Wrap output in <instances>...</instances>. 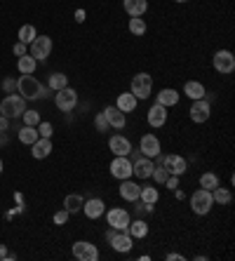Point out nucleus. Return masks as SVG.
Instances as JSON below:
<instances>
[{
    "instance_id": "obj_1",
    "label": "nucleus",
    "mask_w": 235,
    "mask_h": 261,
    "mask_svg": "<svg viewBox=\"0 0 235 261\" xmlns=\"http://www.w3.org/2000/svg\"><path fill=\"white\" fill-rule=\"evenodd\" d=\"M17 90L19 94L24 99H42V97H47V92L42 90V85L38 83L33 75H21V78L17 80Z\"/></svg>"
},
{
    "instance_id": "obj_2",
    "label": "nucleus",
    "mask_w": 235,
    "mask_h": 261,
    "mask_svg": "<svg viewBox=\"0 0 235 261\" xmlns=\"http://www.w3.org/2000/svg\"><path fill=\"white\" fill-rule=\"evenodd\" d=\"M24 111H26V99L21 94H7L0 101V116L5 118H19L24 116Z\"/></svg>"
},
{
    "instance_id": "obj_3",
    "label": "nucleus",
    "mask_w": 235,
    "mask_h": 261,
    "mask_svg": "<svg viewBox=\"0 0 235 261\" xmlns=\"http://www.w3.org/2000/svg\"><path fill=\"white\" fill-rule=\"evenodd\" d=\"M137 99H146L151 97L153 92V78L148 75V73H137L132 78V90H129Z\"/></svg>"
},
{
    "instance_id": "obj_4",
    "label": "nucleus",
    "mask_w": 235,
    "mask_h": 261,
    "mask_svg": "<svg viewBox=\"0 0 235 261\" xmlns=\"http://www.w3.org/2000/svg\"><path fill=\"white\" fill-rule=\"evenodd\" d=\"M212 205H214V198H212V191L198 189L191 195V207H193L195 214H210Z\"/></svg>"
},
{
    "instance_id": "obj_5",
    "label": "nucleus",
    "mask_w": 235,
    "mask_h": 261,
    "mask_svg": "<svg viewBox=\"0 0 235 261\" xmlns=\"http://www.w3.org/2000/svg\"><path fill=\"white\" fill-rule=\"evenodd\" d=\"M106 240L111 243V247H113L115 252H129V249H132V236L127 231L111 228V231H106Z\"/></svg>"
},
{
    "instance_id": "obj_6",
    "label": "nucleus",
    "mask_w": 235,
    "mask_h": 261,
    "mask_svg": "<svg viewBox=\"0 0 235 261\" xmlns=\"http://www.w3.org/2000/svg\"><path fill=\"white\" fill-rule=\"evenodd\" d=\"M52 55V38L49 36H36L33 43H31V57L36 61H42L47 59Z\"/></svg>"
},
{
    "instance_id": "obj_7",
    "label": "nucleus",
    "mask_w": 235,
    "mask_h": 261,
    "mask_svg": "<svg viewBox=\"0 0 235 261\" xmlns=\"http://www.w3.org/2000/svg\"><path fill=\"white\" fill-rule=\"evenodd\" d=\"M55 103H57V109H59V111H64V113H71V111L78 106V94H75V90H71V87L57 90Z\"/></svg>"
},
{
    "instance_id": "obj_8",
    "label": "nucleus",
    "mask_w": 235,
    "mask_h": 261,
    "mask_svg": "<svg viewBox=\"0 0 235 261\" xmlns=\"http://www.w3.org/2000/svg\"><path fill=\"white\" fill-rule=\"evenodd\" d=\"M73 256L78 261H97L99 259V249L92 243H85V240H78L73 245Z\"/></svg>"
},
{
    "instance_id": "obj_9",
    "label": "nucleus",
    "mask_w": 235,
    "mask_h": 261,
    "mask_svg": "<svg viewBox=\"0 0 235 261\" xmlns=\"http://www.w3.org/2000/svg\"><path fill=\"white\" fill-rule=\"evenodd\" d=\"M109 226L111 228H118V231H127V226H129V221H132V217L127 214V210H122V207H113V210H109Z\"/></svg>"
},
{
    "instance_id": "obj_10",
    "label": "nucleus",
    "mask_w": 235,
    "mask_h": 261,
    "mask_svg": "<svg viewBox=\"0 0 235 261\" xmlns=\"http://www.w3.org/2000/svg\"><path fill=\"white\" fill-rule=\"evenodd\" d=\"M214 68H217L219 73H233L235 71V57L233 52H228V49H219L217 55H214Z\"/></svg>"
},
{
    "instance_id": "obj_11",
    "label": "nucleus",
    "mask_w": 235,
    "mask_h": 261,
    "mask_svg": "<svg viewBox=\"0 0 235 261\" xmlns=\"http://www.w3.org/2000/svg\"><path fill=\"white\" fill-rule=\"evenodd\" d=\"M111 174L115 179H129L132 176V163L127 160V155H115L113 163H111Z\"/></svg>"
},
{
    "instance_id": "obj_12",
    "label": "nucleus",
    "mask_w": 235,
    "mask_h": 261,
    "mask_svg": "<svg viewBox=\"0 0 235 261\" xmlns=\"http://www.w3.org/2000/svg\"><path fill=\"white\" fill-rule=\"evenodd\" d=\"M188 113H191V120L193 122H207L210 120V116H212L210 101H205V99H195Z\"/></svg>"
},
{
    "instance_id": "obj_13",
    "label": "nucleus",
    "mask_w": 235,
    "mask_h": 261,
    "mask_svg": "<svg viewBox=\"0 0 235 261\" xmlns=\"http://www.w3.org/2000/svg\"><path fill=\"white\" fill-rule=\"evenodd\" d=\"M109 146L115 155H129V153H132V144H129V139L122 137V134H113L109 139Z\"/></svg>"
},
{
    "instance_id": "obj_14",
    "label": "nucleus",
    "mask_w": 235,
    "mask_h": 261,
    "mask_svg": "<svg viewBox=\"0 0 235 261\" xmlns=\"http://www.w3.org/2000/svg\"><path fill=\"white\" fill-rule=\"evenodd\" d=\"M139 148H141V153H144L146 158H155V155H160V141H158V137H153V134L141 137Z\"/></svg>"
},
{
    "instance_id": "obj_15",
    "label": "nucleus",
    "mask_w": 235,
    "mask_h": 261,
    "mask_svg": "<svg viewBox=\"0 0 235 261\" xmlns=\"http://www.w3.org/2000/svg\"><path fill=\"white\" fill-rule=\"evenodd\" d=\"M153 167H155V163H153L151 158H141V160H137V163L132 165V174H137L139 179H151V174H153Z\"/></svg>"
},
{
    "instance_id": "obj_16",
    "label": "nucleus",
    "mask_w": 235,
    "mask_h": 261,
    "mask_svg": "<svg viewBox=\"0 0 235 261\" xmlns=\"http://www.w3.org/2000/svg\"><path fill=\"white\" fill-rule=\"evenodd\" d=\"M165 122H167V106H160V103L151 106V111H148V125L151 127H163Z\"/></svg>"
},
{
    "instance_id": "obj_17",
    "label": "nucleus",
    "mask_w": 235,
    "mask_h": 261,
    "mask_svg": "<svg viewBox=\"0 0 235 261\" xmlns=\"http://www.w3.org/2000/svg\"><path fill=\"white\" fill-rule=\"evenodd\" d=\"M83 212L87 214V219H99L106 212V205H103L101 198H90V200L83 205Z\"/></svg>"
},
{
    "instance_id": "obj_18",
    "label": "nucleus",
    "mask_w": 235,
    "mask_h": 261,
    "mask_svg": "<svg viewBox=\"0 0 235 261\" xmlns=\"http://www.w3.org/2000/svg\"><path fill=\"white\" fill-rule=\"evenodd\" d=\"M103 116H106V120H109L111 127H115V129H122V127H125L127 118H125V113H122L118 106H109V109L103 111Z\"/></svg>"
},
{
    "instance_id": "obj_19",
    "label": "nucleus",
    "mask_w": 235,
    "mask_h": 261,
    "mask_svg": "<svg viewBox=\"0 0 235 261\" xmlns=\"http://www.w3.org/2000/svg\"><path fill=\"white\" fill-rule=\"evenodd\" d=\"M122 7L129 17H144L148 10V0H122Z\"/></svg>"
},
{
    "instance_id": "obj_20",
    "label": "nucleus",
    "mask_w": 235,
    "mask_h": 261,
    "mask_svg": "<svg viewBox=\"0 0 235 261\" xmlns=\"http://www.w3.org/2000/svg\"><path fill=\"white\" fill-rule=\"evenodd\" d=\"M163 165L167 167V172L169 174H176V176H181L184 172H186V160L181 158V155H167V158L163 160Z\"/></svg>"
},
{
    "instance_id": "obj_21",
    "label": "nucleus",
    "mask_w": 235,
    "mask_h": 261,
    "mask_svg": "<svg viewBox=\"0 0 235 261\" xmlns=\"http://www.w3.org/2000/svg\"><path fill=\"white\" fill-rule=\"evenodd\" d=\"M139 193H141V186H139V184L129 181V179H122V184H120V195L125 198V200L137 202V200H139Z\"/></svg>"
},
{
    "instance_id": "obj_22",
    "label": "nucleus",
    "mask_w": 235,
    "mask_h": 261,
    "mask_svg": "<svg viewBox=\"0 0 235 261\" xmlns=\"http://www.w3.org/2000/svg\"><path fill=\"white\" fill-rule=\"evenodd\" d=\"M31 148H33L31 153H33V158H36V160L47 158L49 153H52V139H45V137H40V139L31 146Z\"/></svg>"
},
{
    "instance_id": "obj_23",
    "label": "nucleus",
    "mask_w": 235,
    "mask_h": 261,
    "mask_svg": "<svg viewBox=\"0 0 235 261\" xmlns=\"http://www.w3.org/2000/svg\"><path fill=\"white\" fill-rule=\"evenodd\" d=\"M36 66H38V61L31 55H21L17 61V68L21 75H33V73H36Z\"/></svg>"
},
{
    "instance_id": "obj_24",
    "label": "nucleus",
    "mask_w": 235,
    "mask_h": 261,
    "mask_svg": "<svg viewBox=\"0 0 235 261\" xmlns=\"http://www.w3.org/2000/svg\"><path fill=\"white\" fill-rule=\"evenodd\" d=\"M38 139H40V134H38V127H33V125H26V127L19 129V141L21 144L33 146Z\"/></svg>"
},
{
    "instance_id": "obj_25",
    "label": "nucleus",
    "mask_w": 235,
    "mask_h": 261,
    "mask_svg": "<svg viewBox=\"0 0 235 261\" xmlns=\"http://www.w3.org/2000/svg\"><path fill=\"white\" fill-rule=\"evenodd\" d=\"M184 94L191 97L193 101L195 99H205V87H202V83H198V80H188L186 87H184Z\"/></svg>"
},
{
    "instance_id": "obj_26",
    "label": "nucleus",
    "mask_w": 235,
    "mask_h": 261,
    "mask_svg": "<svg viewBox=\"0 0 235 261\" xmlns=\"http://www.w3.org/2000/svg\"><path fill=\"white\" fill-rule=\"evenodd\" d=\"M137 101H139V99L134 97L132 92H125V94H120V97H118V109H120L122 113H132V111L137 109Z\"/></svg>"
},
{
    "instance_id": "obj_27",
    "label": "nucleus",
    "mask_w": 235,
    "mask_h": 261,
    "mask_svg": "<svg viewBox=\"0 0 235 261\" xmlns=\"http://www.w3.org/2000/svg\"><path fill=\"white\" fill-rule=\"evenodd\" d=\"M83 205H85V200L80 198L78 193H71V195H66V200H64V210H66L68 214H75V212H80L83 210Z\"/></svg>"
},
{
    "instance_id": "obj_28",
    "label": "nucleus",
    "mask_w": 235,
    "mask_h": 261,
    "mask_svg": "<svg viewBox=\"0 0 235 261\" xmlns=\"http://www.w3.org/2000/svg\"><path fill=\"white\" fill-rule=\"evenodd\" d=\"M176 101H179V92L172 90V87H167V90H163L158 94V103L160 106H174Z\"/></svg>"
},
{
    "instance_id": "obj_29",
    "label": "nucleus",
    "mask_w": 235,
    "mask_h": 261,
    "mask_svg": "<svg viewBox=\"0 0 235 261\" xmlns=\"http://www.w3.org/2000/svg\"><path fill=\"white\" fill-rule=\"evenodd\" d=\"M127 233L132 238H146L148 236V226H146V221H129V226H127Z\"/></svg>"
},
{
    "instance_id": "obj_30",
    "label": "nucleus",
    "mask_w": 235,
    "mask_h": 261,
    "mask_svg": "<svg viewBox=\"0 0 235 261\" xmlns=\"http://www.w3.org/2000/svg\"><path fill=\"white\" fill-rule=\"evenodd\" d=\"M212 198H214V202H219V205H228V202L233 200V193H230L228 189H221V186H217V189L212 191Z\"/></svg>"
},
{
    "instance_id": "obj_31",
    "label": "nucleus",
    "mask_w": 235,
    "mask_h": 261,
    "mask_svg": "<svg viewBox=\"0 0 235 261\" xmlns=\"http://www.w3.org/2000/svg\"><path fill=\"white\" fill-rule=\"evenodd\" d=\"M219 186V179L214 172H207V174L200 176V189H205V191H214Z\"/></svg>"
},
{
    "instance_id": "obj_32",
    "label": "nucleus",
    "mask_w": 235,
    "mask_h": 261,
    "mask_svg": "<svg viewBox=\"0 0 235 261\" xmlns=\"http://www.w3.org/2000/svg\"><path fill=\"white\" fill-rule=\"evenodd\" d=\"M68 87V78L64 73H52L49 75V90H64Z\"/></svg>"
},
{
    "instance_id": "obj_33",
    "label": "nucleus",
    "mask_w": 235,
    "mask_h": 261,
    "mask_svg": "<svg viewBox=\"0 0 235 261\" xmlns=\"http://www.w3.org/2000/svg\"><path fill=\"white\" fill-rule=\"evenodd\" d=\"M139 200H144L146 205H155L158 202V191L153 189V186H146V189H141V193H139Z\"/></svg>"
},
{
    "instance_id": "obj_34",
    "label": "nucleus",
    "mask_w": 235,
    "mask_h": 261,
    "mask_svg": "<svg viewBox=\"0 0 235 261\" xmlns=\"http://www.w3.org/2000/svg\"><path fill=\"white\" fill-rule=\"evenodd\" d=\"M36 36H38V33H36V29H33L31 24H26V26H21V29H19V40H21V43H26V45L33 43V38H36Z\"/></svg>"
},
{
    "instance_id": "obj_35",
    "label": "nucleus",
    "mask_w": 235,
    "mask_h": 261,
    "mask_svg": "<svg viewBox=\"0 0 235 261\" xmlns=\"http://www.w3.org/2000/svg\"><path fill=\"white\" fill-rule=\"evenodd\" d=\"M129 33H134V36H144L146 33V21L141 17H132L129 19Z\"/></svg>"
},
{
    "instance_id": "obj_36",
    "label": "nucleus",
    "mask_w": 235,
    "mask_h": 261,
    "mask_svg": "<svg viewBox=\"0 0 235 261\" xmlns=\"http://www.w3.org/2000/svg\"><path fill=\"white\" fill-rule=\"evenodd\" d=\"M151 176L155 179L158 184H165V181H167V176H169V172H167V167H165V165H155Z\"/></svg>"
},
{
    "instance_id": "obj_37",
    "label": "nucleus",
    "mask_w": 235,
    "mask_h": 261,
    "mask_svg": "<svg viewBox=\"0 0 235 261\" xmlns=\"http://www.w3.org/2000/svg\"><path fill=\"white\" fill-rule=\"evenodd\" d=\"M24 122L26 125L38 127V122H40V113H36V111H24Z\"/></svg>"
},
{
    "instance_id": "obj_38",
    "label": "nucleus",
    "mask_w": 235,
    "mask_h": 261,
    "mask_svg": "<svg viewBox=\"0 0 235 261\" xmlns=\"http://www.w3.org/2000/svg\"><path fill=\"white\" fill-rule=\"evenodd\" d=\"M38 134L45 139H52V122H38Z\"/></svg>"
},
{
    "instance_id": "obj_39",
    "label": "nucleus",
    "mask_w": 235,
    "mask_h": 261,
    "mask_svg": "<svg viewBox=\"0 0 235 261\" xmlns=\"http://www.w3.org/2000/svg\"><path fill=\"white\" fill-rule=\"evenodd\" d=\"M94 125H97L99 132H109V120H106V116H103V113H99V116H97Z\"/></svg>"
},
{
    "instance_id": "obj_40",
    "label": "nucleus",
    "mask_w": 235,
    "mask_h": 261,
    "mask_svg": "<svg viewBox=\"0 0 235 261\" xmlns=\"http://www.w3.org/2000/svg\"><path fill=\"white\" fill-rule=\"evenodd\" d=\"M66 221H68V212H66V210H61V212L55 214V224L57 226H64Z\"/></svg>"
},
{
    "instance_id": "obj_41",
    "label": "nucleus",
    "mask_w": 235,
    "mask_h": 261,
    "mask_svg": "<svg viewBox=\"0 0 235 261\" xmlns=\"http://www.w3.org/2000/svg\"><path fill=\"white\" fill-rule=\"evenodd\" d=\"M165 184H167V189H179V176H176V174H169Z\"/></svg>"
},
{
    "instance_id": "obj_42",
    "label": "nucleus",
    "mask_w": 235,
    "mask_h": 261,
    "mask_svg": "<svg viewBox=\"0 0 235 261\" xmlns=\"http://www.w3.org/2000/svg\"><path fill=\"white\" fill-rule=\"evenodd\" d=\"M14 55H17V57L26 55V43H21V40H19V43L14 45Z\"/></svg>"
},
{
    "instance_id": "obj_43",
    "label": "nucleus",
    "mask_w": 235,
    "mask_h": 261,
    "mask_svg": "<svg viewBox=\"0 0 235 261\" xmlns=\"http://www.w3.org/2000/svg\"><path fill=\"white\" fill-rule=\"evenodd\" d=\"M7 129H10V118L0 116V132H7Z\"/></svg>"
},
{
    "instance_id": "obj_44",
    "label": "nucleus",
    "mask_w": 235,
    "mask_h": 261,
    "mask_svg": "<svg viewBox=\"0 0 235 261\" xmlns=\"http://www.w3.org/2000/svg\"><path fill=\"white\" fill-rule=\"evenodd\" d=\"M0 259H14V256L10 254V252H7L5 245H0Z\"/></svg>"
},
{
    "instance_id": "obj_45",
    "label": "nucleus",
    "mask_w": 235,
    "mask_h": 261,
    "mask_svg": "<svg viewBox=\"0 0 235 261\" xmlns=\"http://www.w3.org/2000/svg\"><path fill=\"white\" fill-rule=\"evenodd\" d=\"M3 87H5L7 92H12L14 90V83H12V80H5V83H3Z\"/></svg>"
},
{
    "instance_id": "obj_46",
    "label": "nucleus",
    "mask_w": 235,
    "mask_h": 261,
    "mask_svg": "<svg viewBox=\"0 0 235 261\" xmlns=\"http://www.w3.org/2000/svg\"><path fill=\"white\" fill-rule=\"evenodd\" d=\"M75 21H85V12H83V10H78V12H75Z\"/></svg>"
},
{
    "instance_id": "obj_47",
    "label": "nucleus",
    "mask_w": 235,
    "mask_h": 261,
    "mask_svg": "<svg viewBox=\"0 0 235 261\" xmlns=\"http://www.w3.org/2000/svg\"><path fill=\"white\" fill-rule=\"evenodd\" d=\"M179 259H184L181 254H167V261H179Z\"/></svg>"
},
{
    "instance_id": "obj_48",
    "label": "nucleus",
    "mask_w": 235,
    "mask_h": 261,
    "mask_svg": "<svg viewBox=\"0 0 235 261\" xmlns=\"http://www.w3.org/2000/svg\"><path fill=\"white\" fill-rule=\"evenodd\" d=\"M0 174H3V160H0Z\"/></svg>"
},
{
    "instance_id": "obj_49",
    "label": "nucleus",
    "mask_w": 235,
    "mask_h": 261,
    "mask_svg": "<svg viewBox=\"0 0 235 261\" xmlns=\"http://www.w3.org/2000/svg\"><path fill=\"white\" fill-rule=\"evenodd\" d=\"M174 3H188V0H174Z\"/></svg>"
}]
</instances>
